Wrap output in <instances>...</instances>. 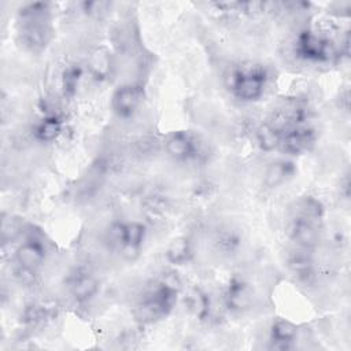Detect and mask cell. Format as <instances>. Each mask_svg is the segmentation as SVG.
Returning a JSON list of instances; mask_svg holds the SVG:
<instances>
[{"label": "cell", "mask_w": 351, "mask_h": 351, "mask_svg": "<svg viewBox=\"0 0 351 351\" xmlns=\"http://www.w3.org/2000/svg\"><path fill=\"white\" fill-rule=\"evenodd\" d=\"M281 134L282 133L278 129H276L269 122H265L261 126H258V129L255 132L256 144L263 151H273V149L278 148V144H280V140H281Z\"/></svg>", "instance_id": "obj_22"}, {"label": "cell", "mask_w": 351, "mask_h": 351, "mask_svg": "<svg viewBox=\"0 0 351 351\" xmlns=\"http://www.w3.org/2000/svg\"><path fill=\"white\" fill-rule=\"evenodd\" d=\"M214 247L223 256H233L241 247V237L233 228L225 226L217 230L214 236Z\"/></svg>", "instance_id": "obj_18"}, {"label": "cell", "mask_w": 351, "mask_h": 351, "mask_svg": "<svg viewBox=\"0 0 351 351\" xmlns=\"http://www.w3.org/2000/svg\"><path fill=\"white\" fill-rule=\"evenodd\" d=\"M82 77V69L80 64H69L62 74V90L67 97H73L78 89Z\"/></svg>", "instance_id": "obj_24"}, {"label": "cell", "mask_w": 351, "mask_h": 351, "mask_svg": "<svg viewBox=\"0 0 351 351\" xmlns=\"http://www.w3.org/2000/svg\"><path fill=\"white\" fill-rule=\"evenodd\" d=\"M67 288L75 302L85 303L97 293L99 281L89 270L75 269L67 278Z\"/></svg>", "instance_id": "obj_12"}, {"label": "cell", "mask_w": 351, "mask_h": 351, "mask_svg": "<svg viewBox=\"0 0 351 351\" xmlns=\"http://www.w3.org/2000/svg\"><path fill=\"white\" fill-rule=\"evenodd\" d=\"M298 336V328L288 319H277L270 328V348L271 350H292Z\"/></svg>", "instance_id": "obj_15"}, {"label": "cell", "mask_w": 351, "mask_h": 351, "mask_svg": "<svg viewBox=\"0 0 351 351\" xmlns=\"http://www.w3.org/2000/svg\"><path fill=\"white\" fill-rule=\"evenodd\" d=\"M45 259V247L34 239L23 241L15 251V262L23 267L37 271Z\"/></svg>", "instance_id": "obj_14"}, {"label": "cell", "mask_w": 351, "mask_h": 351, "mask_svg": "<svg viewBox=\"0 0 351 351\" xmlns=\"http://www.w3.org/2000/svg\"><path fill=\"white\" fill-rule=\"evenodd\" d=\"M62 132H63V121L55 114H48L43 117L33 128V134L36 140L41 143H52L58 140Z\"/></svg>", "instance_id": "obj_17"}, {"label": "cell", "mask_w": 351, "mask_h": 351, "mask_svg": "<svg viewBox=\"0 0 351 351\" xmlns=\"http://www.w3.org/2000/svg\"><path fill=\"white\" fill-rule=\"evenodd\" d=\"M147 236V229L145 225H143L138 221H130V222H123V236H122V245L119 252L126 258V259H134Z\"/></svg>", "instance_id": "obj_13"}, {"label": "cell", "mask_w": 351, "mask_h": 351, "mask_svg": "<svg viewBox=\"0 0 351 351\" xmlns=\"http://www.w3.org/2000/svg\"><path fill=\"white\" fill-rule=\"evenodd\" d=\"M166 259L174 266H182L189 263L193 255L192 243L185 236H178L170 241V244L166 248Z\"/></svg>", "instance_id": "obj_19"}, {"label": "cell", "mask_w": 351, "mask_h": 351, "mask_svg": "<svg viewBox=\"0 0 351 351\" xmlns=\"http://www.w3.org/2000/svg\"><path fill=\"white\" fill-rule=\"evenodd\" d=\"M315 130L306 125L282 132L278 149L287 155L298 156L308 152L315 144Z\"/></svg>", "instance_id": "obj_7"}, {"label": "cell", "mask_w": 351, "mask_h": 351, "mask_svg": "<svg viewBox=\"0 0 351 351\" xmlns=\"http://www.w3.org/2000/svg\"><path fill=\"white\" fill-rule=\"evenodd\" d=\"M144 100V90L137 84L118 86L111 97V108L119 118H130L136 114Z\"/></svg>", "instance_id": "obj_5"}, {"label": "cell", "mask_w": 351, "mask_h": 351, "mask_svg": "<svg viewBox=\"0 0 351 351\" xmlns=\"http://www.w3.org/2000/svg\"><path fill=\"white\" fill-rule=\"evenodd\" d=\"M295 53L299 59L314 63L332 62L339 56L335 43L311 30H303L295 41Z\"/></svg>", "instance_id": "obj_4"}, {"label": "cell", "mask_w": 351, "mask_h": 351, "mask_svg": "<svg viewBox=\"0 0 351 351\" xmlns=\"http://www.w3.org/2000/svg\"><path fill=\"white\" fill-rule=\"evenodd\" d=\"M144 210L151 217H160L169 210V199L166 195L160 192H154L145 196V200L143 202Z\"/></svg>", "instance_id": "obj_25"}, {"label": "cell", "mask_w": 351, "mask_h": 351, "mask_svg": "<svg viewBox=\"0 0 351 351\" xmlns=\"http://www.w3.org/2000/svg\"><path fill=\"white\" fill-rule=\"evenodd\" d=\"M267 71L259 63H241L228 75V88L241 101H256L265 93Z\"/></svg>", "instance_id": "obj_3"}, {"label": "cell", "mask_w": 351, "mask_h": 351, "mask_svg": "<svg viewBox=\"0 0 351 351\" xmlns=\"http://www.w3.org/2000/svg\"><path fill=\"white\" fill-rule=\"evenodd\" d=\"M185 306L188 311L199 321H204L211 313V300L206 291L199 287H193L185 296Z\"/></svg>", "instance_id": "obj_16"}, {"label": "cell", "mask_w": 351, "mask_h": 351, "mask_svg": "<svg viewBox=\"0 0 351 351\" xmlns=\"http://www.w3.org/2000/svg\"><path fill=\"white\" fill-rule=\"evenodd\" d=\"M14 278L22 284V285H32L36 280V271L30 270L27 267H23L21 265L16 263V266L14 267Z\"/></svg>", "instance_id": "obj_27"}, {"label": "cell", "mask_w": 351, "mask_h": 351, "mask_svg": "<svg viewBox=\"0 0 351 351\" xmlns=\"http://www.w3.org/2000/svg\"><path fill=\"white\" fill-rule=\"evenodd\" d=\"M293 171L295 169L291 162L278 160L269 167L266 173V182L269 184V186H277L291 178L293 176Z\"/></svg>", "instance_id": "obj_23"}, {"label": "cell", "mask_w": 351, "mask_h": 351, "mask_svg": "<svg viewBox=\"0 0 351 351\" xmlns=\"http://www.w3.org/2000/svg\"><path fill=\"white\" fill-rule=\"evenodd\" d=\"M288 236L296 247L313 251L321 241L319 223L304 218L292 217L288 225Z\"/></svg>", "instance_id": "obj_10"}, {"label": "cell", "mask_w": 351, "mask_h": 351, "mask_svg": "<svg viewBox=\"0 0 351 351\" xmlns=\"http://www.w3.org/2000/svg\"><path fill=\"white\" fill-rule=\"evenodd\" d=\"M287 267L295 280L304 287L315 281V262L311 250L295 245L287 255Z\"/></svg>", "instance_id": "obj_9"}, {"label": "cell", "mask_w": 351, "mask_h": 351, "mask_svg": "<svg viewBox=\"0 0 351 351\" xmlns=\"http://www.w3.org/2000/svg\"><path fill=\"white\" fill-rule=\"evenodd\" d=\"M89 71L96 81H106L112 73V58L106 48H96L88 62Z\"/></svg>", "instance_id": "obj_20"}, {"label": "cell", "mask_w": 351, "mask_h": 351, "mask_svg": "<svg viewBox=\"0 0 351 351\" xmlns=\"http://www.w3.org/2000/svg\"><path fill=\"white\" fill-rule=\"evenodd\" d=\"M178 287L174 281L159 280L134 306L133 314L140 324H154L165 318L177 302Z\"/></svg>", "instance_id": "obj_2"}, {"label": "cell", "mask_w": 351, "mask_h": 351, "mask_svg": "<svg viewBox=\"0 0 351 351\" xmlns=\"http://www.w3.org/2000/svg\"><path fill=\"white\" fill-rule=\"evenodd\" d=\"M223 302L232 311L241 313L248 310L254 302V291L243 277H232L223 291Z\"/></svg>", "instance_id": "obj_11"}, {"label": "cell", "mask_w": 351, "mask_h": 351, "mask_svg": "<svg viewBox=\"0 0 351 351\" xmlns=\"http://www.w3.org/2000/svg\"><path fill=\"white\" fill-rule=\"evenodd\" d=\"M49 317V310L38 303H32L25 307L22 311V321L26 325H37L44 322Z\"/></svg>", "instance_id": "obj_26"}, {"label": "cell", "mask_w": 351, "mask_h": 351, "mask_svg": "<svg viewBox=\"0 0 351 351\" xmlns=\"http://www.w3.org/2000/svg\"><path fill=\"white\" fill-rule=\"evenodd\" d=\"M21 43L30 52L45 49L52 37L51 10L48 3H29L18 15Z\"/></svg>", "instance_id": "obj_1"}, {"label": "cell", "mask_w": 351, "mask_h": 351, "mask_svg": "<svg viewBox=\"0 0 351 351\" xmlns=\"http://www.w3.org/2000/svg\"><path fill=\"white\" fill-rule=\"evenodd\" d=\"M165 151L174 160L186 162L199 156L200 144L191 132L177 130L166 137Z\"/></svg>", "instance_id": "obj_8"}, {"label": "cell", "mask_w": 351, "mask_h": 351, "mask_svg": "<svg viewBox=\"0 0 351 351\" xmlns=\"http://www.w3.org/2000/svg\"><path fill=\"white\" fill-rule=\"evenodd\" d=\"M292 217H299L319 223L324 217V206L318 199L313 196L302 197L296 202Z\"/></svg>", "instance_id": "obj_21"}, {"label": "cell", "mask_w": 351, "mask_h": 351, "mask_svg": "<svg viewBox=\"0 0 351 351\" xmlns=\"http://www.w3.org/2000/svg\"><path fill=\"white\" fill-rule=\"evenodd\" d=\"M307 117L308 110L303 103L298 100H287L273 110L269 123L282 133L288 129L304 125Z\"/></svg>", "instance_id": "obj_6"}]
</instances>
